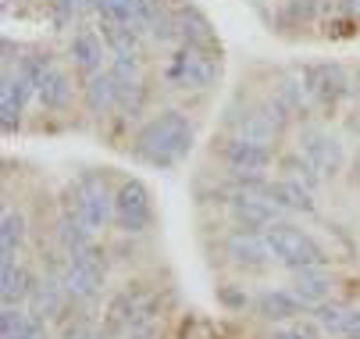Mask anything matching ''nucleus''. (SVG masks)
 <instances>
[{
  "mask_svg": "<svg viewBox=\"0 0 360 339\" xmlns=\"http://www.w3.org/2000/svg\"><path fill=\"white\" fill-rule=\"evenodd\" d=\"M196 147V125L168 108L161 115H150L146 122H139V129L132 132V143H129V154L139 161V165H150V168H175L182 165Z\"/></svg>",
  "mask_w": 360,
  "mask_h": 339,
  "instance_id": "nucleus-1",
  "label": "nucleus"
},
{
  "mask_svg": "<svg viewBox=\"0 0 360 339\" xmlns=\"http://www.w3.org/2000/svg\"><path fill=\"white\" fill-rule=\"evenodd\" d=\"M218 75H221V51H207V46L179 43L168 54V65H165V82L172 89H186V93L214 89Z\"/></svg>",
  "mask_w": 360,
  "mask_h": 339,
  "instance_id": "nucleus-2",
  "label": "nucleus"
},
{
  "mask_svg": "<svg viewBox=\"0 0 360 339\" xmlns=\"http://www.w3.org/2000/svg\"><path fill=\"white\" fill-rule=\"evenodd\" d=\"M61 282H65V293H68L72 304L100 300V293H104V286H108V250L93 243V247L65 257Z\"/></svg>",
  "mask_w": 360,
  "mask_h": 339,
  "instance_id": "nucleus-3",
  "label": "nucleus"
},
{
  "mask_svg": "<svg viewBox=\"0 0 360 339\" xmlns=\"http://www.w3.org/2000/svg\"><path fill=\"white\" fill-rule=\"evenodd\" d=\"M158 311H161V297L153 293V289H146L143 282H129L108 300L104 332L108 335H122V332H129L136 325H150V321H158Z\"/></svg>",
  "mask_w": 360,
  "mask_h": 339,
  "instance_id": "nucleus-4",
  "label": "nucleus"
},
{
  "mask_svg": "<svg viewBox=\"0 0 360 339\" xmlns=\"http://www.w3.org/2000/svg\"><path fill=\"white\" fill-rule=\"evenodd\" d=\"M268 247L275 254V264L296 271V268H314V264H328V250L318 243L311 232L296 229L292 222H275L264 229Z\"/></svg>",
  "mask_w": 360,
  "mask_h": 339,
  "instance_id": "nucleus-5",
  "label": "nucleus"
},
{
  "mask_svg": "<svg viewBox=\"0 0 360 339\" xmlns=\"http://www.w3.org/2000/svg\"><path fill=\"white\" fill-rule=\"evenodd\" d=\"M115 193L118 189H111L108 186V179L100 175V172H82L79 175V182L72 186V211H79V218L93 229V232H100V229H108V225H115Z\"/></svg>",
  "mask_w": 360,
  "mask_h": 339,
  "instance_id": "nucleus-6",
  "label": "nucleus"
},
{
  "mask_svg": "<svg viewBox=\"0 0 360 339\" xmlns=\"http://www.w3.org/2000/svg\"><path fill=\"white\" fill-rule=\"evenodd\" d=\"M158 222V211H153V193L146 189L143 179H125L118 182L115 193V229L122 236H146Z\"/></svg>",
  "mask_w": 360,
  "mask_h": 339,
  "instance_id": "nucleus-7",
  "label": "nucleus"
},
{
  "mask_svg": "<svg viewBox=\"0 0 360 339\" xmlns=\"http://www.w3.org/2000/svg\"><path fill=\"white\" fill-rule=\"evenodd\" d=\"M296 151L321 172L325 182L342 175V168H346V143L335 132H328L325 125L303 122L300 132H296Z\"/></svg>",
  "mask_w": 360,
  "mask_h": 339,
  "instance_id": "nucleus-8",
  "label": "nucleus"
},
{
  "mask_svg": "<svg viewBox=\"0 0 360 339\" xmlns=\"http://www.w3.org/2000/svg\"><path fill=\"white\" fill-rule=\"evenodd\" d=\"M214 154L225 165L229 175H246V179H268V172L275 168V151L250 143L243 136L225 132L221 139H214Z\"/></svg>",
  "mask_w": 360,
  "mask_h": 339,
  "instance_id": "nucleus-9",
  "label": "nucleus"
},
{
  "mask_svg": "<svg viewBox=\"0 0 360 339\" xmlns=\"http://www.w3.org/2000/svg\"><path fill=\"white\" fill-rule=\"evenodd\" d=\"M271 186V182H268ZM268 186H261V189H243V186H232V193L225 197V211H229V218L236 222V229H268V225H275V222H285L282 215V207L271 200V193H268Z\"/></svg>",
  "mask_w": 360,
  "mask_h": 339,
  "instance_id": "nucleus-10",
  "label": "nucleus"
},
{
  "mask_svg": "<svg viewBox=\"0 0 360 339\" xmlns=\"http://www.w3.org/2000/svg\"><path fill=\"white\" fill-rule=\"evenodd\" d=\"M303 79H307V89L314 96V108L318 111H335L339 101L349 93V75L342 65L335 61H318V65H307L303 68Z\"/></svg>",
  "mask_w": 360,
  "mask_h": 339,
  "instance_id": "nucleus-11",
  "label": "nucleus"
},
{
  "mask_svg": "<svg viewBox=\"0 0 360 339\" xmlns=\"http://www.w3.org/2000/svg\"><path fill=\"white\" fill-rule=\"evenodd\" d=\"M225 257H229V264H236L243 271H264L268 264H275L268 236L261 229H236V232H229L225 236Z\"/></svg>",
  "mask_w": 360,
  "mask_h": 339,
  "instance_id": "nucleus-12",
  "label": "nucleus"
},
{
  "mask_svg": "<svg viewBox=\"0 0 360 339\" xmlns=\"http://www.w3.org/2000/svg\"><path fill=\"white\" fill-rule=\"evenodd\" d=\"M65 304H72V300L65 293L61 271H39L32 289H29V300H25L29 314L39 318V321H61L65 318Z\"/></svg>",
  "mask_w": 360,
  "mask_h": 339,
  "instance_id": "nucleus-13",
  "label": "nucleus"
},
{
  "mask_svg": "<svg viewBox=\"0 0 360 339\" xmlns=\"http://www.w3.org/2000/svg\"><path fill=\"white\" fill-rule=\"evenodd\" d=\"M79 93H82V108H86V115L93 122H108V118L118 115V82L111 79L108 68H100L93 75H82Z\"/></svg>",
  "mask_w": 360,
  "mask_h": 339,
  "instance_id": "nucleus-14",
  "label": "nucleus"
},
{
  "mask_svg": "<svg viewBox=\"0 0 360 339\" xmlns=\"http://www.w3.org/2000/svg\"><path fill=\"white\" fill-rule=\"evenodd\" d=\"M104 46H108V43H104V36H100L96 29L79 25V29L68 36L65 61H68L72 72H79V75H93V72L104 68Z\"/></svg>",
  "mask_w": 360,
  "mask_h": 339,
  "instance_id": "nucleus-15",
  "label": "nucleus"
},
{
  "mask_svg": "<svg viewBox=\"0 0 360 339\" xmlns=\"http://www.w3.org/2000/svg\"><path fill=\"white\" fill-rule=\"evenodd\" d=\"M311 307H307L296 293L292 286H275V289H261L253 300V314L268 321V325H282V321H296L300 314H307Z\"/></svg>",
  "mask_w": 360,
  "mask_h": 339,
  "instance_id": "nucleus-16",
  "label": "nucleus"
},
{
  "mask_svg": "<svg viewBox=\"0 0 360 339\" xmlns=\"http://www.w3.org/2000/svg\"><path fill=\"white\" fill-rule=\"evenodd\" d=\"M225 132H232V136H243V139H250V143H261V147H278V139H282V132L257 111V108H243V111H236V108H229V115H225Z\"/></svg>",
  "mask_w": 360,
  "mask_h": 339,
  "instance_id": "nucleus-17",
  "label": "nucleus"
},
{
  "mask_svg": "<svg viewBox=\"0 0 360 339\" xmlns=\"http://www.w3.org/2000/svg\"><path fill=\"white\" fill-rule=\"evenodd\" d=\"M72 104H75V75L58 61L39 86V108L46 115H68Z\"/></svg>",
  "mask_w": 360,
  "mask_h": 339,
  "instance_id": "nucleus-18",
  "label": "nucleus"
},
{
  "mask_svg": "<svg viewBox=\"0 0 360 339\" xmlns=\"http://www.w3.org/2000/svg\"><path fill=\"white\" fill-rule=\"evenodd\" d=\"M292 293L307 304V307H318L325 300H332L335 293V275L328 271V264H314V268H296L292 271Z\"/></svg>",
  "mask_w": 360,
  "mask_h": 339,
  "instance_id": "nucleus-19",
  "label": "nucleus"
},
{
  "mask_svg": "<svg viewBox=\"0 0 360 339\" xmlns=\"http://www.w3.org/2000/svg\"><path fill=\"white\" fill-rule=\"evenodd\" d=\"M175 25H179V43H186V46H207V51H221L211 18L203 15L200 8L179 4V8H175Z\"/></svg>",
  "mask_w": 360,
  "mask_h": 339,
  "instance_id": "nucleus-20",
  "label": "nucleus"
},
{
  "mask_svg": "<svg viewBox=\"0 0 360 339\" xmlns=\"http://www.w3.org/2000/svg\"><path fill=\"white\" fill-rule=\"evenodd\" d=\"M268 193L282 211H292V215H314L318 211V193L311 186H303L300 179L278 175V179H271Z\"/></svg>",
  "mask_w": 360,
  "mask_h": 339,
  "instance_id": "nucleus-21",
  "label": "nucleus"
},
{
  "mask_svg": "<svg viewBox=\"0 0 360 339\" xmlns=\"http://www.w3.org/2000/svg\"><path fill=\"white\" fill-rule=\"evenodd\" d=\"M282 101H285V108L296 115V122L303 125V122H311V115L318 111L314 108V96H311V89H307V79H303V72H282L278 79H275V86H271Z\"/></svg>",
  "mask_w": 360,
  "mask_h": 339,
  "instance_id": "nucleus-22",
  "label": "nucleus"
},
{
  "mask_svg": "<svg viewBox=\"0 0 360 339\" xmlns=\"http://www.w3.org/2000/svg\"><path fill=\"white\" fill-rule=\"evenodd\" d=\"M36 275L22 261H0V300L4 307H25Z\"/></svg>",
  "mask_w": 360,
  "mask_h": 339,
  "instance_id": "nucleus-23",
  "label": "nucleus"
},
{
  "mask_svg": "<svg viewBox=\"0 0 360 339\" xmlns=\"http://www.w3.org/2000/svg\"><path fill=\"white\" fill-rule=\"evenodd\" d=\"M54 239H58L61 254H65V257H72V254H79V250L93 247V229L79 218V211L65 207V211H61V218H58V225H54Z\"/></svg>",
  "mask_w": 360,
  "mask_h": 339,
  "instance_id": "nucleus-24",
  "label": "nucleus"
},
{
  "mask_svg": "<svg viewBox=\"0 0 360 339\" xmlns=\"http://www.w3.org/2000/svg\"><path fill=\"white\" fill-rule=\"evenodd\" d=\"M0 339H50L46 321L32 318L29 307H4L0 311Z\"/></svg>",
  "mask_w": 360,
  "mask_h": 339,
  "instance_id": "nucleus-25",
  "label": "nucleus"
},
{
  "mask_svg": "<svg viewBox=\"0 0 360 339\" xmlns=\"http://www.w3.org/2000/svg\"><path fill=\"white\" fill-rule=\"evenodd\" d=\"M25 232H29L25 211L8 207L4 218H0V261H18V254L25 247Z\"/></svg>",
  "mask_w": 360,
  "mask_h": 339,
  "instance_id": "nucleus-26",
  "label": "nucleus"
},
{
  "mask_svg": "<svg viewBox=\"0 0 360 339\" xmlns=\"http://www.w3.org/2000/svg\"><path fill=\"white\" fill-rule=\"evenodd\" d=\"M96 32L104 36L111 58L122 54V58H143V36L129 25H115V22H96Z\"/></svg>",
  "mask_w": 360,
  "mask_h": 339,
  "instance_id": "nucleus-27",
  "label": "nucleus"
},
{
  "mask_svg": "<svg viewBox=\"0 0 360 339\" xmlns=\"http://www.w3.org/2000/svg\"><path fill=\"white\" fill-rule=\"evenodd\" d=\"M321 0H282L278 8V25L282 29H311L321 18Z\"/></svg>",
  "mask_w": 360,
  "mask_h": 339,
  "instance_id": "nucleus-28",
  "label": "nucleus"
},
{
  "mask_svg": "<svg viewBox=\"0 0 360 339\" xmlns=\"http://www.w3.org/2000/svg\"><path fill=\"white\" fill-rule=\"evenodd\" d=\"M356 304H346V300H325L318 307H311V318L321 325V332H332V335H346V325H349V314H353Z\"/></svg>",
  "mask_w": 360,
  "mask_h": 339,
  "instance_id": "nucleus-29",
  "label": "nucleus"
},
{
  "mask_svg": "<svg viewBox=\"0 0 360 339\" xmlns=\"http://www.w3.org/2000/svg\"><path fill=\"white\" fill-rule=\"evenodd\" d=\"M82 11H89V0H50V4H46L50 25H54L58 32L79 29V18H82Z\"/></svg>",
  "mask_w": 360,
  "mask_h": 339,
  "instance_id": "nucleus-30",
  "label": "nucleus"
},
{
  "mask_svg": "<svg viewBox=\"0 0 360 339\" xmlns=\"http://www.w3.org/2000/svg\"><path fill=\"white\" fill-rule=\"evenodd\" d=\"M278 165H282V175H289V179H300L303 186H311L314 193L325 186V179H321V172L311 165V161H307L300 151H292V154H282L278 158Z\"/></svg>",
  "mask_w": 360,
  "mask_h": 339,
  "instance_id": "nucleus-31",
  "label": "nucleus"
},
{
  "mask_svg": "<svg viewBox=\"0 0 360 339\" xmlns=\"http://www.w3.org/2000/svg\"><path fill=\"white\" fill-rule=\"evenodd\" d=\"M253 108L261 111V115H264V118H268V122H271V125H275V129L282 132V136H285V132H289L292 125H300V122H296V115H292V111L285 108V101H282V96H278L275 89H271L268 96H261V101H257Z\"/></svg>",
  "mask_w": 360,
  "mask_h": 339,
  "instance_id": "nucleus-32",
  "label": "nucleus"
},
{
  "mask_svg": "<svg viewBox=\"0 0 360 339\" xmlns=\"http://www.w3.org/2000/svg\"><path fill=\"white\" fill-rule=\"evenodd\" d=\"M108 72H111V79L118 82V93H122V89H132V86H139V82H146V79H143V58H122V54H115L111 65H108Z\"/></svg>",
  "mask_w": 360,
  "mask_h": 339,
  "instance_id": "nucleus-33",
  "label": "nucleus"
},
{
  "mask_svg": "<svg viewBox=\"0 0 360 339\" xmlns=\"http://www.w3.org/2000/svg\"><path fill=\"white\" fill-rule=\"evenodd\" d=\"M132 8L136 0H89V11L96 15V22H115V25H129Z\"/></svg>",
  "mask_w": 360,
  "mask_h": 339,
  "instance_id": "nucleus-34",
  "label": "nucleus"
},
{
  "mask_svg": "<svg viewBox=\"0 0 360 339\" xmlns=\"http://www.w3.org/2000/svg\"><path fill=\"white\" fill-rule=\"evenodd\" d=\"M264 339H321V325L311 318V321H282V325H271V332Z\"/></svg>",
  "mask_w": 360,
  "mask_h": 339,
  "instance_id": "nucleus-35",
  "label": "nucleus"
},
{
  "mask_svg": "<svg viewBox=\"0 0 360 339\" xmlns=\"http://www.w3.org/2000/svg\"><path fill=\"white\" fill-rule=\"evenodd\" d=\"M58 325H61V335H58V339H89V335L96 332L93 321H89V314H79L75 321H72V318H61Z\"/></svg>",
  "mask_w": 360,
  "mask_h": 339,
  "instance_id": "nucleus-36",
  "label": "nucleus"
},
{
  "mask_svg": "<svg viewBox=\"0 0 360 339\" xmlns=\"http://www.w3.org/2000/svg\"><path fill=\"white\" fill-rule=\"evenodd\" d=\"M218 304H221V307H229V311H246L250 297H246V293H239V289H232V286H221V289H218Z\"/></svg>",
  "mask_w": 360,
  "mask_h": 339,
  "instance_id": "nucleus-37",
  "label": "nucleus"
},
{
  "mask_svg": "<svg viewBox=\"0 0 360 339\" xmlns=\"http://www.w3.org/2000/svg\"><path fill=\"white\" fill-rule=\"evenodd\" d=\"M118 339H158V321H150V325H136V328L122 332Z\"/></svg>",
  "mask_w": 360,
  "mask_h": 339,
  "instance_id": "nucleus-38",
  "label": "nucleus"
},
{
  "mask_svg": "<svg viewBox=\"0 0 360 339\" xmlns=\"http://www.w3.org/2000/svg\"><path fill=\"white\" fill-rule=\"evenodd\" d=\"M353 335H360V307H353V314H349V325H346V335H342V339H353Z\"/></svg>",
  "mask_w": 360,
  "mask_h": 339,
  "instance_id": "nucleus-39",
  "label": "nucleus"
},
{
  "mask_svg": "<svg viewBox=\"0 0 360 339\" xmlns=\"http://www.w3.org/2000/svg\"><path fill=\"white\" fill-rule=\"evenodd\" d=\"M89 339H111V335H108V332H104V328H96V332H93V335H89Z\"/></svg>",
  "mask_w": 360,
  "mask_h": 339,
  "instance_id": "nucleus-40",
  "label": "nucleus"
},
{
  "mask_svg": "<svg viewBox=\"0 0 360 339\" xmlns=\"http://www.w3.org/2000/svg\"><path fill=\"white\" fill-rule=\"evenodd\" d=\"M43 4H50V0H43Z\"/></svg>",
  "mask_w": 360,
  "mask_h": 339,
  "instance_id": "nucleus-41",
  "label": "nucleus"
}]
</instances>
